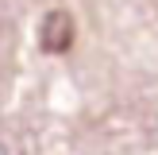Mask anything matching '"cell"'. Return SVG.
I'll list each match as a JSON object with an SVG mask.
<instances>
[{
  "label": "cell",
  "mask_w": 158,
  "mask_h": 155,
  "mask_svg": "<svg viewBox=\"0 0 158 155\" xmlns=\"http://www.w3.org/2000/svg\"><path fill=\"white\" fill-rule=\"evenodd\" d=\"M39 43H43V51H50V54L69 51V43H73V20H69V12H62V8L46 12L43 27H39Z\"/></svg>",
  "instance_id": "obj_1"
}]
</instances>
